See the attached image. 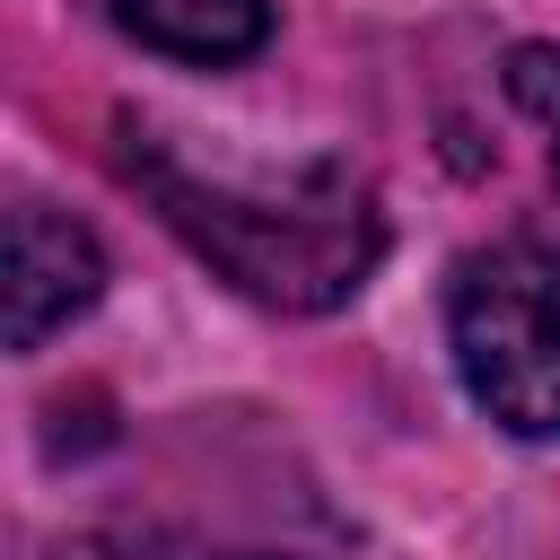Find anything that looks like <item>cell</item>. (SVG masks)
Returning a JSON list of instances; mask_svg holds the SVG:
<instances>
[{"instance_id": "cell-1", "label": "cell", "mask_w": 560, "mask_h": 560, "mask_svg": "<svg viewBox=\"0 0 560 560\" xmlns=\"http://www.w3.org/2000/svg\"><path fill=\"white\" fill-rule=\"evenodd\" d=\"M114 166L122 184L149 192V210L245 298L280 306V315H324L341 298L368 289L376 254H385V219L376 192L341 166V158H306L280 184H228L184 166L158 131L122 122L114 131Z\"/></svg>"}, {"instance_id": "cell-2", "label": "cell", "mask_w": 560, "mask_h": 560, "mask_svg": "<svg viewBox=\"0 0 560 560\" xmlns=\"http://www.w3.org/2000/svg\"><path fill=\"white\" fill-rule=\"evenodd\" d=\"M446 350L464 394L508 438H560V254L490 245L446 289Z\"/></svg>"}, {"instance_id": "cell-3", "label": "cell", "mask_w": 560, "mask_h": 560, "mask_svg": "<svg viewBox=\"0 0 560 560\" xmlns=\"http://www.w3.org/2000/svg\"><path fill=\"white\" fill-rule=\"evenodd\" d=\"M9 350H44L61 324H79L105 298V245L61 219L52 201H18L9 210Z\"/></svg>"}, {"instance_id": "cell-4", "label": "cell", "mask_w": 560, "mask_h": 560, "mask_svg": "<svg viewBox=\"0 0 560 560\" xmlns=\"http://www.w3.org/2000/svg\"><path fill=\"white\" fill-rule=\"evenodd\" d=\"M114 26L166 61H245L271 44V0H114Z\"/></svg>"}, {"instance_id": "cell-5", "label": "cell", "mask_w": 560, "mask_h": 560, "mask_svg": "<svg viewBox=\"0 0 560 560\" xmlns=\"http://www.w3.org/2000/svg\"><path fill=\"white\" fill-rule=\"evenodd\" d=\"M508 96L560 131V52H551V44H516V52H508Z\"/></svg>"}, {"instance_id": "cell-6", "label": "cell", "mask_w": 560, "mask_h": 560, "mask_svg": "<svg viewBox=\"0 0 560 560\" xmlns=\"http://www.w3.org/2000/svg\"><path fill=\"white\" fill-rule=\"evenodd\" d=\"M551 184H560V131H551Z\"/></svg>"}, {"instance_id": "cell-7", "label": "cell", "mask_w": 560, "mask_h": 560, "mask_svg": "<svg viewBox=\"0 0 560 560\" xmlns=\"http://www.w3.org/2000/svg\"><path fill=\"white\" fill-rule=\"evenodd\" d=\"M236 560H289V551H236Z\"/></svg>"}]
</instances>
